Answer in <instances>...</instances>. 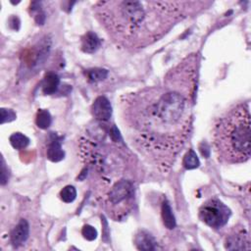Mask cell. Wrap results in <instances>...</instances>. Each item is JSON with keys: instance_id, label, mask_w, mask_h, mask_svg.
<instances>
[{"instance_id": "1", "label": "cell", "mask_w": 251, "mask_h": 251, "mask_svg": "<svg viewBox=\"0 0 251 251\" xmlns=\"http://www.w3.org/2000/svg\"><path fill=\"white\" fill-rule=\"evenodd\" d=\"M197 69L198 56L191 54L167 74L163 84L121 99L127 137L162 172L172 167L189 136Z\"/></svg>"}, {"instance_id": "2", "label": "cell", "mask_w": 251, "mask_h": 251, "mask_svg": "<svg viewBox=\"0 0 251 251\" xmlns=\"http://www.w3.org/2000/svg\"><path fill=\"white\" fill-rule=\"evenodd\" d=\"M203 1H97L93 12L111 39L128 50L145 48L161 39L189 15L205 8Z\"/></svg>"}, {"instance_id": "3", "label": "cell", "mask_w": 251, "mask_h": 251, "mask_svg": "<svg viewBox=\"0 0 251 251\" xmlns=\"http://www.w3.org/2000/svg\"><path fill=\"white\" fill-rule=\"evenodd\" d=\"M213 145L218 160L226 164L246 162L251 155V125L249 108L239 104L215 124Z\"/></svg>"}, {"instance_id": "4", "label": "cell", "mask_w": 251, "mask_h": 251, "mask_svg": "<svg viewBox=\"0 0 251 251\" xmlns=\"http://www.w3.org/2000/svg\"><path fill=\"white\" fill-rule=\"evenodd\" d=\"M98 200L105 212L114 221L125 219L134 205V185L126 178H122L110 187L98 193Z\"/></svg>"}, {"instance_id": "5", "label": "cell", "mask_w": 251, "mask_h": 251, "mask_svg": "<svg viewBox=\"0 0 251 251\" xmlns=\"http://www.w3.org/2000/svg\"><path fill=\"white\" fill-rule=\"evenodd\" d=\"M230 216V210L219 199L213 198L206 201L199 209L200 220L213 228L224 226Z\"/></svg>"}, {"instance_id": "6", "label": "cell", "mask_w": 251, "mask_h": 251, "mask_svg": "<svg viewBox=\"0 0 251 251\" xmlns=\"http://www.w3.org/2000/svg\"><path fill=\"white\" fill-rule=\"evenodd\" d=\"M249 235L242 227L234 228L226 239V248L228 250L250 249Z\"/></svg>"}, {"instance_id": "7", "label": "cell", "mask_w": 251, "mask_h": 251, "mask_svg": "<svg viewBox=\"0 0 251 251\" xmlns=\"http://www.w3.org/2000/svg\"><path fill=\"white\" fill-rule=\"evenodd\" d=\"M91 110L92 115L99 122H107L112 115L111 104L104 96H99L94 100Z\"/></svg>"}, {"instance_id": "8", "label": "cell", "mask_w": 251, "mask_h": 251, "mask_svg": "<svg viewBox=\"0 0 251 251\" xmlns=\"http://www.w3.org/2000/svg\"><path fill=\"white\" fill-rule=\"evenodd\" d=\"M28 236V225L25 220H21L11 232V242L18 246L25 241Z\"/></svg>"}, {"instance_id": "9", "label": "cell", "mask_w": 251, "mask_h": 251, "mask_svg": "<svg viewBox=\"0 0 251 251\" xmlns=\"http://www.w3.org/2000/svg\"><path fill=\"white\" fill-rule=\"evenodd\" d=\"M101 41L96 33L92 31L86 32L80 41V48L85 53H93L100 47Z\"/></svg>"}, {"instance_id": "10", "label": "cell", "mask_w": 251, "mask_h": 251, "mask_svg": "<svg viewBox=\"0 0 251 251\" xmlns=\"http://www.w3.org/2000/svg\"><path fill=\"white\" fill-rule=\"evenodd\" d=\"M47 158L52 162H59L64 158V151L61 147V141L57 136H53L48 145Z\"/></svg>"}, {"instance_id": "11", "label": "cell", "mask_w": 251, "mask_h": 251, "mask_svg": "<svg viewBox=\"0 0 251 251\" xmlns=\"http://www.w3.org/2000/svg\"><path fill=\"white\" fill-rule=\"evenodd\" d=\"M59 76L54 73H47L42 81V92L47 95L54 94L59 87Z\"/></svg>"}, {"instance_id": "12", "label": "cell", "mask_w": 251, "mask_h": 251, "mask_svg": "<svg viewBox=\"0 0 251 251\" xmlns=\"http://www.w3.org/2000/svg\"><path fill=\"white\" fill-rule=\"evenodd\" d=\"M155 244H156V242H155L154 238L146 232L141 231L135 237V245L137 246L138 249L153 250V249L156 248Z\"/></svg>"}, {"instance_id": "13", "label": "cell", "mask_w": 251, "mask_h": 251, "mask_svg": "<svg viewBox=\"0 0 251 251\" xmlns=\"http://www.w3.org/2000/svg\"><path fill=\"white\" fill-rule=\"evenodd\" d=\"M162 219L167 228H174L176 226V220L170 204L166 201L162 205Z\"/></svg>"}, {"instance_id": "14", "label": "cell", "mask_w": 251, "mask_h": 251, "mask_svg": "<svg viewBox=\"0 0 251 251\" xmlns=\"http://www.w3.org/2000/svg\"><path fill=\"white\" fill-rule=\"evenodd\" d=\"M10 143L11 145L17 149V150H22L25 149L28 144H29V139L26 137L25 134L21 132H15L10 136Z\"/></svg>"}, {"instance_id": "15", "label": "cell", "mask_w": 251, "mask_h": 251, "mask_svg": "<svg viewBox=\"0 0 251 251\" xmlns=\"http://www.w3.org/2000/svg\"><path fill=\"white\" fill-rule=\"evenodd\" d=\"M51 122H52V119H51V116H50V114L47 110L39 109L37 111L36 118H35V123H36V126L39 128L46 129L51 125Z\"/></svg>"}, {"instance_id": "16", "label": "cell", "mask_w": 251, "mask_h": 251, "mask_svg": "<svg viewBox=\"0 0 251 251\" xmlns=\"http://www.w3.org/2000/svg\"><path fill=\"white\" fill-rule=\"evenodd\" d=\"M182 165L186 170H193V169H196L197 167H199V165H200L199 159H198L196 153L192 149H190L183 157Z\"/></svg>"}, {"instance_id": "17", "label": "cell", "mask_w": 251, "mask_h": 251, "mask_svg": "<svg viewBox=\"0 0 251 251\" xmlns=\"http://www.w3.org/2000/svg\"><path fill=\"white\" fill-rule=\"evenodd\" d=\"M76 197V190L73 185H66L61 191H60V198L65 203H71L73 202Z\"/></svg>"}, {"instance_id": "18", "label": "cell", "mask_w": 251, "mask_h": 251, "mask_svg": "<svg viewBox=\"0 0 251 251\" xmlns=\"http://www.w3.org/2000/svg\"><path fill=\"white\" fill-rule=\"evenodd\" d=\"M86 75L90 81L97 82V81L105 79L108 75V72L104 69H91V70L87 71Z\"/></svg>"}, {"instance_id": "19", "label": "cell", "mask_w": 251, "mask_h": 251, "mask_svg": "<svg viewBox=\"0 0 251 251\" xmlns=\"http://www.w3.org/2000/svg\"><path fill=\"white\" fill-rule=\"evenodd\" d=\"M81 234L83 235V237L85 239L91 241L97 237V230L93 226H91L89 225H85V226H83V227L81 229Z\"/></svg>"}, {"instance_id": "20", "label": "cell", "mask_w": 251, "mask_h": 251, "mask_svg": "<svg viewBox=\"0 0 251 251\" xmlns=\"http://www.w3.org/2000/svg\"><path fill=\"white\" fill-rule=\"evenodd\" d=\"M16 119V114L10 109H1V123L4 124L6 122H11Z\"/></svg>"}]
</instances>
